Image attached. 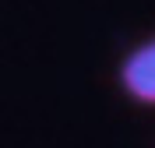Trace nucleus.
<instances>
[{
    "label": "nucleus",
    "mask_w": 155,
    "mask_h": 148,
    "mask_svg": "<svg viewBox=\"0 0 155 148\" xmlns=\"http://www.w3.org/2000/svg\"><path fill=\"white\" fill-rule=\"evenodd\" d=\"M120 88L141 106H155V35L120 60Z\"/></svg>",
    "instance_id": "obj_1"
}]
</instances>
